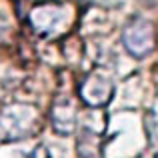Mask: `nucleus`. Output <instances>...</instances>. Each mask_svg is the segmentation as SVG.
Wrapping results in <instances>:
<instances>
[{
	"instance_id": "obj_6",
	"label": "nucleus",
	"mask_w": 158,
	"mask_h": 158,
	"mask_svg": "<svg viewBox=\"0 0 158 158\" xmlns=\"http://www.w3.org/2000/svg\"><path fill=\"white\" fill-rule=\"evenodd\" d=\"M76 152H78V158H102L100 134L88 130V128H82L80 134H78Z\"/></svg>"
},
{
	"instance_id": "obj_3",
	"label": "nucleus",
	"mask_w": 158,
	"mask_h": 158,
	"mask_svg": "<svg viewBox=\"0 0 158 158\" xmlns=\"http://www.w3.org/2000/svg\"><path fill=\"white\" fill-rule=\"evenodd\" d=\"M122 44L128 54L134 58H146L154 50L156 44V28L148 18H134L124 26Z\"/></svg>"
},
{
	"instance_id": "obj_1",
	"label": "nucleus",
	"mask_w": 158,
	"mask_h": 158,
	"mask_svg": "<svg viewBox=\"0 0 158 158\" xmlns=\"http://www.w3.org/2000/svg\"><path fill=\"white\" fill-rule=\"evenodd\" d=\"M42 126V114L34 104L12 102L0 110V142L30 138Z\"/></svg>"
},
{
	"instance_id": "obj_4",
	"label": "nucleus",
	"mask_w": 158,
	"mask_h": 158,
	"mask_svg": "<svg viewBox=\"0 0 158 158\" xmlns=\"http://www.w3.org/2000/svg\"><path fill=\"white\" fill-rule=\"evenodd\" d=\"M114 94V82L110 76L102 72H90L84 76V80L78 84V96L86 106L100 108L110 102Z\"/></svg>"
},
{
	"instance_id": "obj_7",
	"label": "nucleus",
	"mask_w": 158,
	"mask_h": 158,
	"mask_svg": "<svg viewBox=\"0 0 158 158\" xmlns=\"http://www.w3.org/2000/svg\"><path fill=\"white\" fill-rule=\"evenodd\" d=\"M24 158H50V154H48V148L40 144V146H36L32 152H28Z\"/></svg>"
},
{
	"instance_id": "obj_2",
	"label": "nucleus",
	"mask_w": 158,
	"mask_h": 158,
	"mask_svg": "<svg viewBox=\"0 0 158 158\" xmlns=\"http://www.w3.org/2000/svg\"><path fill=\"white\" fill-rule=\"evenodd\" d=\"M28 22L32 30L42 38H58L64 36L74 24V8L60 2L34 4L28 12Z\"/></svg>"
},
{
	"instance_id": "obj_5",
	"label": "nucleus",
	"mask_w": 158,
	"mask_h": 158,
	"mask_svg": "<svg viewBox=\"0 0 158 158\" xmlns=\"http://www.w3.org/2000/svg\"><path fill=\"white\" fill-rule=\"evenodd\" d=\"M50 122L54 132L62 136L74 134L78 128V106L72 98L68 96H60L54 100V104L50 108Z\"/></svg>"
}]
</instances>
